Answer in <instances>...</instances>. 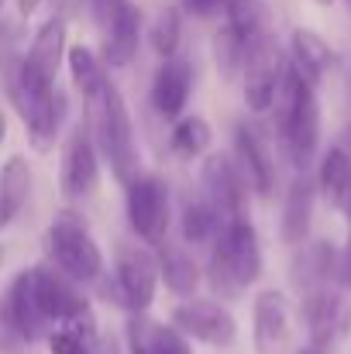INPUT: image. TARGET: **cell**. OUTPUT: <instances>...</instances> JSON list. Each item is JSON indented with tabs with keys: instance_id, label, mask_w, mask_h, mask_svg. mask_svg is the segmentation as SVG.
I'll return each instance as SVG.
<instances>
[{
	"instance_id": "cell-1",
	"label": "cell",
	"mask_w": 351,
	"mask_h": 354,
	"mask_svg": "<svg viewBox=\"0 0 351 354\" xmlns=\"http://www.w3.org/2000/svg\"><path fill=\"white\" fill-rule=\"evenodd\" d=\"M272 114L286 158L293 162L296 172H307L321 145V104H317V86H310L289 62L282 69Z\"/></svg>"
},
{
	"instance_id": "cell-2",
	"label": "cell",
	"mask_w": 351,
	"mask_h": 354,
	"mask_svg": "<svg viewBox=\"0 0 351 354\" xmlns=\"http://www.w3.org/2000/svg\"><path fill=\"white\" fill-rule=\"evenodd\" d=\"M87 124L97 141V151L111 165L114 179L127 189L141 176V155H138V138H134V118L127 111L124 93L117 90L114 80H107L90 100H87Z\"/></svg>"
},
{
	"instance_id": "cell-3",
	"label": "cell",
	"mask_w": 351,
	"mask_h": 354,
	"mask_svg": "<svg viewBox=\"0 0 351 354\" xmlns=\"http://www.w3.org/2000/svg\"><path fill=\"white\" fill-rule=\"evenodd\" d=\"M262 241H258V231L251 224L248 214L241 217H231L224 221L221 234L210 241V254H207V282L214 286L217 296L224 299H237L244 296L258 275H262Z\"/></svg>"
},
{
	"instance_id": "cell-4",
	"label": "cell",
	"mask_w": 351,
	"mask_h": 354,
	"mask_svg": "<svg viewBox=\"0 0 351 354\" xmlns=\"http://www.w3.org/2000/svg\"><path fill=\"white\" fill-rule=\"evenodd\" d=\"M7 97L17 111V118L28 131V141L35 151H52L55 138H59V127H62V118H66V97L59 90V83H48L42 80L24 59H17L7 76Z\"/></svg>"
},
{
	"instance_id": "cell-5",
	"label": "cell",
	"mask_w": 351,
	"mask_h": 354,
	"mask_svg": "<svg viewBox=\"0 0 351 354\" xmlns=\"http://www.w3.org/2000/svg\"><path fill=\"white\" fill-rule=\"evenodd\" d=\"M48 258L76 286L104 279V251L76 210H59L48 224Z\"/></svg>"
},
{
	"instance_id": "cell-6",
	"label": "cell",
	"mask_w": 351,
	"mask_h": 354,
	"mask_svg": "<svg viewBox=\"0 0 351 354\" xmlns=\"http://www.w3.org/2000/svg\"><path fill=\"white\" fill-rule=\"evenodd\" d=\"M127 227L141 241V248H162L169 241V224H172V193L165 179L159 176H138L127 186Z\"/></svg>"
},
{
	"instance_id": "cell-7",
	"label": "cell",
	"mask_w": 351,
	"mask_h": 354,
	"mask_svg": "<svg viewBox=\"0 0 351 354\" xmlns=\"http://www.w3.org/2000/svg\"><path fill=\"white\" fill-rule=\"evenodd\" d=\"M48 327L52 324L42 317L38 299H35L31 268H21L0 296V348L14 351V348L35 344V341L48 337Z\"/></svg>"
},
{
	"instance_id": "cell-8",
	"label": "cell",
	"mask_w": 351,
	"mask_h": 354,
	"mask_svg": "<svg viewBox=\"0 0 351 354\" xmlns=\"http://www.w3.org/2000/svg\"><path fill=\"white\" fill-rule=\"evenodd\" d=\"M31 286H35L38 310L48 324H59V327H93L97 324L93 306L83 296V289L76 282H69L55 265H35Z\"/></svg>"
},
{
	"instance_id": "cell-9",
	"label": "cell",
	"mask_w": 351,
	"mask_h": 354,
	"mask_svg": "<svg viewBox=\"0 0 351 354\" xmlns=\"http://www.w3.org/2000/svg\"><path fill=\"white\" fill-rule=\"evenodd\" d=\"M169 327L176 334H183L186 341H200L207 348H234L237 344V320L221 299H207V296L183 299L172 310Z\"/></svg>"
},
{
	"instance_id": "cell-10",
	"label": "cell",
	"mask_w": 351,
	"mask_h": 354,
	"mask_svg": "<svg viewBox=\"0 0 351 354\" xmlns=\"http://www.w3.org/2000/svg\"><path fill=\"white\" fill-rule=\"evenodd\" d=\"M159 261L152 248H138V244H120L114 258V289L117 303L134 317L152 310L155 296H159Z\"/></svg>"
},
{
	"instance_id": "cell-11",
	"label": "cell",
	"mask_w": 351,
	"mask_h": 354,
	"mask_svg": "<svg viewBox=\"0 0 351 354\" xmlns=\"http://www.w3.org/2000/svg\"><path fill=\"white\" fill-rule=\"evenodd\" d=\"M100 183V151H97V141L90 134V124L80 120L66 145H62V162H59V189L69 203H80L87 196H93Z\"/></svg>"
},
{
	"instance_id": "cell-12",
	"label": "cell",
	"mask_w": 351,
	"mask_h": 354,
	"mask_svg": "<svg viewBox=\"0 0 351 354\" xmlns=\"http://www.w3.org/2000/svg\"><path fill=\"white\" fill-rule=\"evenodd\" d=\"M282 69H286V59H282V48L276 45V38L269 31H262L251 48H248V59H244V107L251 114H269L272 104H276V90H279V80H282Z\"/></svg>"
},
{
	"instance_id": "cell-13",
	"label": "cell",
	"mask_w": 351,
	"mask_h": 354,
	"mask_svg": "<svg viewBox=\"0 0 351 354\" xmlns=\"http://www.w3.org/2000/svg\"><path fill=\"white\" fill-rule=\"evenodd\" d=\"M303 324L314 351H327L351 334V303L338 289H317L303 296Z\"/></svg>"
},
{
	"instance_id": "cell-14",
	"label": "cell",
	"mask_w": 351,
	"mask_h": 354,
	"mask_svg": "<svg viewBox=\"0 0 351 354\" xmlns=\"http://www.w3.org/2000/svg\"><path fill=\"white\" fill-rule=\"evenodd\" d=\"M231 145H234L231 148L234 169H237L244 189H251L255 196H272V189H276V162H272L269 145L258 134V127L248 124V120L234 124Z\"/></svg>"
},
{
	"instance_id": "cell-15",
	"label": "cell",
	"mask_w": 351,
	"mask_h": 354,
	"mask_svg": "<svg viewBox=\"0 0 351 354\" xmlns=\"http://www.w3.org/2000/svg\"><path fill=\"white\" fill-rule=\"evenodd\" d=\"M200 189H204L200 200H207L224 221L244 214V196H248V189H244V183H241L237 169H234L231 155L210 151V155L204 158V165H200Z\"/></svg>"
},
{
	"instance_id": "cell-16",
	"label": "cell",
	"mask_w": 351,
	"mask_h": 354,
	"mask_svg": "<svg viewBox=\"0 0 351 354\" xmlns=\"http://www.w3.org/2000/svg\"><path fill=\"white\" fill-rule=\"evenodd\" d=\"M289 341V299L279 289H262L251 299V344L258 354H279Z\"/></svg>"
},
{
	"instance_id": "cell-17",
	"label": "cell",
	"mask_w": 351,
	"mask_h": 354,
	"mask_svg": "<svg viewBox=\"0 0 351 354\" xmlns=\"http://www.w3.org/2000/svg\"><path fill=\"white\" fill-rule=\"evenodd\" d=\"M190 93H193V62L186 55H172V59L159 62V69L152 76V107H155V114L176 124L183 118L186 104H190Z\"/></svg>"
},
{
	"instance_id": "cell-18",
	"label": "cell",
	"mask_w": 351,
	"mask_h": 354,
	"mask_svg": "<svg viewBox=\"0 0 351 354\" xmlns=\"http://www.w3.org/2000/svg\"><path fill=\"white\" fill-rule=\"evenodd\" d=\"M138 41H141V10L134 0H124L111 7V24H107V35H104V69H124L134 62L138 55Z\"/></svg>"
},
{
	"instance_id": "cell-19",
	"label": "cell",
	"mask_w": 351,
	"mask_h": 354,
	"mask_svg": "<svg viewBox=\"0 0 351 354\" xmlns=\"http://www.w3.org/2000/svg\"><path fill=\"white\" fill-rule=\"evenodd\" d=\"M66 52H69V28H66V17L62 14H52L45 17L38 28H35V38L28 45V55L24 62L48 83H59V69L66 62Z\"/></svg>"
},
{
	"instance_id": "cell-20",
	"label": "cell",
	"mask_w": 351,
	"mask_h": 354,
	"mask_svg": "<svg viewBox=\"0 0 351 354\" xmlns=\"http://www.w3.org/2000/svg\"><path fill=\"white\" fill-rule=\"evenodd\" d=\"M314 200H317V183L310 179V172H296L289 189H286L282 214H279V237H282V244L300 248L307 241L310 224H314Z\"/></svg>"
},
{
	"instance_id": "cell-21",
	"label": "cell",
	"mask_w": 351,
	"mask_h": 354,
	"mask_svg": "<svg viewBox=\"0 0 351 354\" xmlns=\"http://www.w3.org/2000/svg\"><path fill=\"white\" fill-rule=\"evenodd\" d=\"M289 272H293V282L303 296L317 292V289H327V282L338 275V248L331 241H314V244H307L293 254Z\"/></svg>"
},
{
	"instance_id": "cell-22",
	"label": "cell",
	"mask_w": 351,
	"mask_h": 354,
	"mask_svg": "<svg viewBox=\"0 0 351 354\" xmlns=\"http://www.w3.org/2000/svg\"><path fill=\"white\" fill-rule=\"evenodd\" d=\"M334 62H338L334 48H331L317 31H310V28H293V31H289V66H293L310 86H317Z\"/></svg>"
},
{
	"instance_id": "cell-23",
	"label": "cell",
	"mask_w": 351,
	"mask_h": 354,
	"mask_svg": "<svg viewBox=\"0 0 351 354\" xmlns=\"http://www.w3.org/2000/svg\"><path fill=\"white\" fill-rule=\"evenodd\" d=\"M155 261H159V282L172 296H179V299H193L197 296V289L204 282V268L197 265V258L190 251H183L179 244H169L165 241L155 251Z\"/></svg>"
},
{
	"instance_id": "cell-24",
	"label": "cell",
	"mask_w": 351,
	"mask_h": 354,
	"mask_svg": "<svg viewBox=\"0 0 351 354\" xmlns=\"http://www.w3.org/2000/svg\"><path fill=\"white\" fill-rule=\"evenodd\" d=\"M31 200V165L24 155H10L0 165V234L24 214Z\"/></svg>"
},
{
	"instance_id": "cell-25",
	"label": "cell",
	"mask_w": 351,
	"mask_h": 354,
	"mask_svg": "<svg viewBox=\"0 0 351 354\" xmlns=\"http://www.w3.org/2000/svg\"><path fill=\"white\" fill-rule=\"evenodd\" d=\"M317 189H321V196H324L331 207H338V210L348 207V200H351V158L338 148V145L321 158Z\"/></svg>"
},
{
	"instance_id": "cell-26",
	"label": "cell",
	"mask_w": 351,
	"mask_h": 354,
	"mask_svg": "<svg viewBox=\"0 0 351 354\" xmlns=\"http://www.w3.org/2000/svg\"><path fill=\"white\" fill-rule=\"evenodd\" d=\"M214 145V127L207 124V118L200 114H183L169 131V148L172 155L193 162V158H207Z\"/></svg>"
},
{
	"instance_id": "cell-27",
	"label": "cell",
	"mask_w": 351,
	"mask_h": 354,
	"mask_svg": "<svg viewBox=\"0 0 351 354\" xmlns=\"http://www.w3.org/2000/svg\"><path fill=\"white\" fill-rule=\"evenodd\" d=\"M66 66H69V80H73V90L83 97V104L111 80L107 76V69H104V62H100V55L90 48V45H69V52H66Z\"/></svg>"
},
{
	"instance_id": "cell-28",
	"label": "cell",
	"mask_w": 351,
	"mask_h": 354,
	"mask_svg": "<svg viewBox=\"0 0 351 354\" xmlns=\"http://www.w3.org/2000/svg\"><path fill=\"white\" fill-rule=\"evenodd\" d=\"M251 41H255V38H244L237 28H231V24H224V21H221V28L214 31V41H210V48H214L217 73H221L224 80H234V76L244 69V59H248V48H251Z\"/></svg>"
},
{
	"instance_id": "cell-29",
	"label": "cell",
	"mask_w": 351,
	"mask_h": 354,
	"mask_svg": "<svg viewBox=\"0 0 351 354\" xmlns=\"http://www.w3.org/2000/svg\"><path fill=\"white\" fill-rule=\"evenodd\" d=\"M179 227H183V241H186V244H210L214 237L221 234L224 217H221L207 200H190V203L183 207Z\"/></svg>"
},
{
	"instance_id": "cell-30",
	"label": "cell",
	"mask_w": 351,
	"mask_h": 354,
	"mask_svg": "<svg viewBox=\"0 0 351 354\" xmlns=\"http://www.w3.org/2000/svg\"><path fill=\"white\" fill-rule=\"evenodd\" d=\"M179 41H183V14H179V7L165 3L148 24V48L165 62V59L179 55Z\"/></svg>"
},
{
	"instance_id": "cell-31",
	"label": "cell",
	"mask_w": 351,
	"mask_h": 354,
	"mask_svg": "<svg viewBox=\"0 0 351 354\" xmlns=\"http://www.w3.org/2000/svg\"><path fill=\"white\" fill-rule=\"evenodd\" d=\"M234 0H179V7L193 17H224Z\"/></svg>"
},
{
	"instance_id": "cell-32",
	"label": "cell",
	"mask_w": 351,
	"mask_h": 354,
	"mask_svg": "<svg viewBox=\"0 0 351 354\" xmlns=\"http://www.w3.org/2000/svg\"><path fill=\"white\" fill-rule=\"evenodd\" d=\"M162 354H193V348H190V341H186L183 334H176V330L169 327V337H165V348H162Z\"/></svg>"
},
{
	"instance_id": "cell-33",
	"label": "cell",
	"mask_w": 351,
	"mask_h": 354,
	"mask_svg": "<svg viewBox=\"0 0 351 354\" xmlns=\"http://www.w3.org/2000/svg\"><path fill=\"white\" fill-rule=\"evenodd\" d=\"M338 279H341V286L351 292V237H348V244H345V251L338 254Z\"/></svg>"
},
{
	"instance_id": "cell-34",
	"label": "cell",
	"mask_w": 351,
	"mask_h": 354,
	"mask_svg": "<svg viewBox=\"0 0 351 354\" xmlns=\"http://www.w3.org/2000/svg\"><path fill=\"white\" fill-rule=\"evenodd\" d=\"M42 3H45V0H17V14H21V17H31Z\"/></svg>"
},
{
	"instance_id": "cell-35",
	"label": "cell",
	"mask_w": 351,
	"mask_h": 354,
	"mask_svg": "<svg viewBox=\"0 0 351 354\" xmlns=\"http://www.w3.org/2000/svg\"><path fill=\"white\" fill-rule=\"evenodd\" d=\"M338 148H341V151H345V155L351 158V124L345 127V131H341V138H338Z\"/></svg>"
},
{
	"instance_id": "cell-36",
	"label": "cell",
	"mask_w": 351,
	"mask_h": 354,
	"mask_svg": "<svg viewBox=\"0 0 351 354\" xmlns=\"http://www.w3.org/2000/svg\"><path fill=\"white\" fill-rule=\"evenodd\" d=\"M7 138V118H3V111H0V141Z\"/></svg>"
},
{
	"instance_id": "cell-37",
	"label": "cell",
	"mask_w": 351,
	"mask_h": 354,
	"mask_svg": "<svg viewBox=\"0 0 351 354\" xmlns=\"http://www.w3.org/2000/svg\"><path fill=\"white\" fill-rule=\"evenodd\" d=\"M345 83H348V93H351V62H348V69H345Z\"/></svg>"
},
{
	"instance_id": "cell-38",
	"label": "cell",
	"mask_w": 351,
	"mask_h": 354,
	"mask_svg": "<svg viewBox=\"0 0 351 354\" xmlns=\"http://www.w3.org/2000/svg\"><path fill=\"white\" fill-rule=\"evenodd\" d=\"M314 3H324V7H327V3H334V0H314Z\"/></svg>"
},
{
	"instance_id": "cell-39",
	"label": "cell",
	"mask_w": 351,
	"mask_h": 354,
	"mask_svg": "<svg viewBox=\"0 0 351 354\" xmlns=\"http://www.w3.org/2000/svg\"><path fill=\"white\" fill-rule=\"evenodd\" d=\"M0 265H3V244H0Z\"/></svg>"
},
{
	"instance_id": "cell-40",
	"label": "cell",
	"mask_w": 351,
	"mask_h": 354,
	"mask_svg": "<svg viewBox=\"0 0 351 354\" xmlns=\"http://www.w3.org/2000/svg\"><path fill=\"white\" fill-rule=\"evenodd\" d=\"M345 210H348V217H351V200H348V207H345Z\"/></svg>"
},
{
	"instance_id": "cell-41",
	"label": "cell",
	"mask_w": 351,
	"mask_h": 354,
	"mask_svg": "<svg viewBox=\"0 0 351 354\" xmlns=\"http://www.w3.org/2000/svg\"><path fill=\"white\" fill-rule=\"evenodd\" d=\"M300 354H317V351H300Z\"/></svg>"
},
{
	"instance_id": "cell-42",
	"label": "cell",
	"mask_w": 351,
	"mask_h": 354,
	"mask_svg": "<svg viewBox=\"0 0 351 354\" xmlns=\"http://www.w3.org/2000/svg\"><path fill=\"white\" fill-rule=\"evenodd\" d=\"M117 3H124V0H117Z\"/></svg>"
},
{
	"instance_id": "cell-43",
	"label": "cell",
	"mask_w": 351,
	"mask_h": 354,
	"mask_svg": "<svg viewBox=\"0 0 351 354\" xmlns=\"http://www.w3.org/2000/svg\"><path fill=\"white\" fill-rule=\"evenodd\" d=\"M0 3H3V0H0Z\"/></svg>"
},
{
	"instance_id": "cell-44",
	"label": "cell",
	"mask_w": 351,
	"mask_h": 354,
	"mask_svg": "<svg viewBox=\"0 0 351 354\" xmlns=\"http://www.w3.org/2000/svg\"><path fill=\"white\" fill-rule=\"evenodd\" d=\"M348 3H351V0H348Z\"/></svg>"
}]
</instances>
